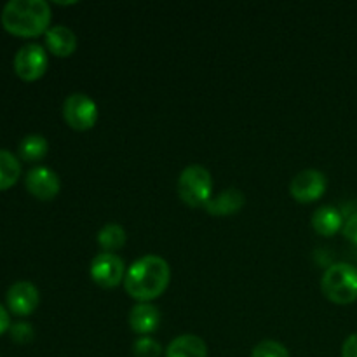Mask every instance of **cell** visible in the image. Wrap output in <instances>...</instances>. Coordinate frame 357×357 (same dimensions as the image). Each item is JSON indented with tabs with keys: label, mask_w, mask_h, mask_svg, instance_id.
Returning <instances> with one entry per match:
<instances>
[{
	"label": "cell",
	"mask_w": 357,
	"mask_h": 357,
	"mask_svg": "<svg viewBox=\"0 0 357 357\" xmlns=\"http://www.w3.org/2000/svg\"><path fill=\"white\" fill-rule=\"evenodd\" d=\"M328 190V178L319 169H303L289 183V194L300 204L319 201Z\"/></svg>",
	"instance_id": "cell-8"
},
{
	"label": "cell",
	"mask_w": 357,
	"mask_h": 357,
	"mask_svg": "<svg viewBox=\"0 0 357 357\" xmlns=\"http://www.w3.org/2000/svg\"><path fill=\"white\" fill-rule=\"evenodd\" d=\"M132 354L135 357H160L162 345L152 337H138L132 344Z\"/></svg>",
	"instance_id": "cell-20"
},
{
	"label": "cell",
	"mask_w": 357,
	"mask_h": 357,
	"mask_svg": "<svg viewBox=\"0 0 357 357\" xmlns=\"http://www.w3.org/2000/svg\"><path fill=\"white\" fill-rule=\"evenodd\" d=\"M21 176L20 159L13 152L0 149V190L14 187Z\"/></svg>",
	"instance_id": "cell-18"
},
{
	"label": "cell",
	"mask_w": 357,
	"mask_h": 357,
	"mask_svg": "<svg viewBox=\"0 0 357 357\" xmlns=\"http://www.w3.org/2000/svg\"><path fill=\"white\" fill-rule=\"evenodd\" d=\"M251 357H291L286 345L278 340H264L251 351Z\"/></svg>",
	"instance_id": "cell-19"
},
{
	"label": "cell",
	"mask_w": 357,
	"mask_h": 357,
	"mask_svg": "<svg viewBox=\"0 0 357 357\" xmlns=\"http://www.w3.org/2000/svg\"><path fill=\"white\" fill-rule=\"evenodd\" d=\"M10 328V317H9V310L0 303V335H3L6 331H9Z\"/></svg>",
	"instance_id": "cell-24"
},
{
	"label": "cell",
	"mask_w": 357,
	"mask_h": 357,
	"mask_svg": "<svg viewBox=\"0 0 357 357\" xmlns=\"http://www.w3.org/2000/svg\"><path fill=\"white\" fill-rule=\"evenodd\" d=\"M176 188L183 204L194 209H204L213 197L211 173L201 164H190L178 176Z\"/></svg>",
	"instance_id": "cell-4"
},
{
	"label": "cell",
	"mask_w": 357,
	"mask_h": 357,
	"mask_svg": "<svg viewBox=\"0 0 357 357\" xmlns=\"http://www.w3.org/2000/svg\"><path fill=\"white\" fill-rule=\"evenodd\" d=\"M24 187L38 201H52L61 190V180L47 166H35L24 176Z\"/></svg>",
	"instance_id": "cell-9"
},
{
	"label": "cell",
	"mask_w": 357,
	"mask_h": 357,
	"mask_svg": "<svg viewBox=\"0 0 357 357\" xmlns=\"http://www.w3.org/2000/svg\"><path fill=\"white\" fill-rule=\"evenodd\" d=\"M166 357H208V345L197 335H180L169 342Z\"/></svg>",
	"instance_id": "cell-15"
},
{
	"label": "cell",
	"mask_w": 357,
	"mask_h": 357,
	"mask_svg": "<svg viewBox=\"0 0 357 357\" xmlns=\"http://www.w3.org/2000/svg\"><path fill=\"white\" fill-rule=\"evenodd\" d=\"M63 119L73 131H89L98 122L96 101L86 93H73L63 101Z\"/></svg>",
	"instance_id": "cell-5"
},
{
	"label": "cell",
	"mask_w": 357,
	"mask_h": 357,
	"mask_svg": "<svg viewBox=\"0 0 357 357\" xmlns=\"http://www.w3.org/2000/svg\"><path fill=\"white\" fill-rule=\"evenodd\" d=\"M9 333H10V338H13V342H16V344H21V345L30 344L35 337L33 326H31L30 323H26V321H17V323L10 324Z\"/></svg>",
	"instance_id": "cell-21"
},
{
	"label": "cell",
	"mask_w": 357,
	"mask_h": 357,
	"mask_svg": "<svg viewBox=\"0 0 357 357\" xmlns=\"http://www.w3.org/2000/svg\"><path fill=\"white\" fill-rule=\"evenodd\" d=\"M312 229L321 237H333L344 229V215L335 206H321L312 215Z\"/></svg>",
	"instance_id": "cell-14"
},
{
	"label": "cell",
	"mask_w": 357,
	"mask_h": 357,
	"mask_svg": "<svg viewBox=\"0 0 357 357\" xmlns=\"http://www.w3.org/2000/svg\"><path fill=\"white\" fill-rule=\"evenodd\" d=\"M160 312L152 303H136L129 312V326L139 337H150L159 330Z\"/></svg>",
	"instance_id": "cell-12"
},
{
	"label": "cell",
	"mask_w": 357,
	"mask_h": 357,
	"mask_svg": "<svg viewBox=\"0 0 357 357\" xmlns=\"http://www.w3.org/2000/svg\"><path fill=\"white\" fill-rule=\"evenodd\" d=\"M169 282V264L159 255H145L128 267L124 289L138 303H152L166 293Z\"/></svg>",
	"instance_id": "cell-1"
},
{
	"label": "cell",
	"mask_w": 357,
	"mask_h": 357,
	"mask_svg": "<svg viewBox=\"0 0 357 357\" xmlns=\"http://www.w3.org/2000/svg\"><path fill=\"white\" fill-rule=\"evenodd\" d=\"M49 152L47 139L42 135H26L17 145V153L26 162H37L42 160Z\"/></svg>",
	"instance_id": "cell-17"
},
{
	"label": "cell",
	"mask_w": 357,
	"mask_h": 357,
	"mask_svg": "<svg viewBox=\"0 0 357 357\" xmlns=\"http://www.w3.org/2000/svg\"><path fill=\"white\" fill-rule=\"evenodd\" d=\"M126 241H128V234L126 229L119 223H107L100 229L96 234V243L105 253H115L121 248H124Z\"/></svg>",
	"instance_id": "cell-16"
},
{
	"label": "cell",
	"mask_w": 357,
	"mask_h": 357,
	"mask_svg": "<svg viewBox=\"0 0 357 357\" xmlns=\"http://www.w3.org/2000/svg\"><path fill=\"white\" fill-rule=\"evenodd\" d=\"M51 17V6L45 0H10L3 6L0 23L10 35L31 38L45 35Z\"/></svg>",
	"instance_id": "cell-2"
},
{
	"label": "cell",
	"mask_w": 357,
	"mask_h": 357,
	"mask_svg": "<svg viewBox=\"0 0 357 357\" xmlns=\"http://www.w3.org/2000/svg\"><path fill=\"white\" fill-rule=\"evenodd\" d=\"M342 357H357V333L345 338L342 345Z\"/></svg>",
	"instance_id": "cell-23"
},
{
	"label": "cell",
	"mask_w": 357,
	"mask_h": 357,
	"mask_svg": "<svg viewBox=\"0 0 357 357\" xmlns=\"http://www.w3.org/2000/svg\"><path fill=\"white\" fill-rule=\"evenodd\" d=\"M126 272H128V268H126L124 260L117 253L101 251L91 260V279H93L94 284L103 289H114L124 284Z\"/></svg>",
	"instance_id": "cell-6"
},
{
	"label": "cell",
	"mask_w": 357,
	"mask_h": 357,
	"mask_svg": "<svg viewBox=\"0 0 357 357\" xmlns=\"http://www.w3.org/2000/svg\"><path fill=\"white\" fill-rule=\"evenodd\" d=\"M45 47L56 58H70L77 51V35L65 24H54L44 35Z\"/></svg>",
	"instance_id": "cell-11"
},
{
	"label": "cell",
	"mask_w": 357,
	"mask_h": 357,
	"mask_svg": "<svg viewBox=\"0 0 357 357\" xmlns=\"http://www.w3.org/2000/svg\"><path fill=\"white\" fill-rule=\"evenodd\" d=\"M246 204V195L239 188H227L204 206L206 211L213 216H232L237 215Z\"/></svg>",
	"instance_id": "cell-13"
},
{
	"label": "cell",
	"mask_w": 357,
	"mask_h": 357,
	"mask_svg": "<svg viewBox=\"0 0 357 357\" xmlns=\"http://www.w3.org/2000/svg\"><path fill=\"white\" fill-rule=\"evenodd\" d=\"M321 291L335 305L357 302V267L345 261L331 264L321 278Z\"/></svg>",
	"instance_id": "cell-3"
},
{
	"label": "cell",
	"mask_w": 357,
	"mask_h": 357,
	"mask_svg": "<svg viewBox=\"0 0 357 357\" xmlns=\"http://www.w3.org/2000/svg\"><path fill=\"white\" fill-rule=\"evenodd\" d=\"M14 72L24 82H35L45 75L49 66L47 51L40 44H24L14 56Z\"/></svg>",
	"instance_id": "cell-7"
},
{
	"label": "cell",
	"mask_w": 357,
	"mask_h": 357,
	"mask_svg": "<svg viewBox=\"0 0 357 357\" xmlns=\"http://www.w3.org/2000/svg\"><path fill=\"white\" fill-rule=\"evenodd\" d=\"M342 234L347 241H351L352 244L357 246V213L349 216L344 223V229H342Z\"/></svg>",
	"instance_id": "cell-22"
},
{
	"label": "cell",
	"mask_w": 357,
	"mask_h": 357,
	"mask_svg": "<svg viewBox=\"0 0 357 357\" xmlns=\"http://www.w3.org/2000/svg\"><path fill=\"white\" fill-rule=\"evenodd\" d=\"M6 302L9 312L17 317H26L37 310L38 303H40V293L33 282L17 281L7 289Z\"/></svg>",
	"instance_id": "cell-10"
}]
</instances>
